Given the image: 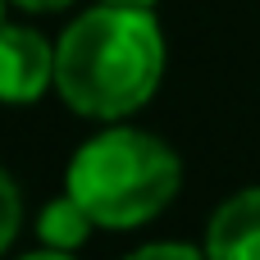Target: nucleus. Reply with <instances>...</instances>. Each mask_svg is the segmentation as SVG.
Segmentation results:
<instances>
[{
  "instance_id": "f257e3e1",
  "label": "nucleus",
  "mask_w": 260,
  "mask_h": 260,
  "mask_svg": "<svg viewBox=\"0 0 260 260\" xmlns=\"http://www.w3.org/2000/svg\"><path fill=\"white\" fill-rule=\"evenodd\" d=\"M165 73V37L151 9L96 5L55 41V91L87 119H123L142 110Z\"/></svg>"
},
{
  "instance_id": "f03ea898",
  "label": "nucleus",
  "mask_w": 260,
  "mask_h": 260,
  "mask_svg": "<svg viewBox=\"0 0 260 260\" xmlns=\"http://www.w3.org/2000/svg\"><path fill=\"white\" fill-rule=\"evenodd\" d=\"M183 183L169 142L142 128H105L69 160L64 192H73L101 229H137L155 219Z\"/></svg>"
},
{
  "instance_id": "7ed1b4c3",
  "label": "nucleus",
  "mask_w": 260,
  "mask_h": 260,
  "mask_svg": "<svg viewBox=\"0 0 260 260\" xmlns=\"http://www.w3.org/2000/svg\"><path fill=\"white\" fill-rule=\"evenodd\" d=\"M46 87H55V46L32 27L0 23V101L27 105Z\"/></svg>"
},
{
  "instance_id": "20e7f679",
  "label": "nucleus",
  "mask_w": 260,
  "mask_h": 260,
  "mask_svg": "<svg viewBox=\"0 0 260 260\" xmlns=\"http://www.w3.org/2000/svg\"><path fill=\"white\" fill-rule=\"evenodd\" d=\"M210 260H260V187L233 192L206 229Z\"/></svg>"
},
{
  "instance_id": "39448f33",
  "label": "nucleus",
  "mask_w": 260,
  "mask_h": 260,
  "mask_svg": "<svg viewBox=\"0 0 260 260\" xmlns=\"http://www.w3.org/2000/svg\"><path fill=\"white\" fill-rule=\"evenodd\" d=\"M91 229H96V219H91V210H87L73 192L46 201L41 215H37V238H41L46 247H55V251H73V247H82Z\"/></svg>"
},
{
  "instance_id": "423d86ee",
  "label": "nucleus",
  "mask_w": 260,
  "mask_h": 260,
  "mask_svg": "<svg viewBox=\"0 0 260 260\" xmlns=\"http://www.w3.org/2000/svg\"><path fill=\"white\" fill-rule=\"evenodd\" d=\"M18 224H23V197H18L14 178L0 169V251L18 238Z\"/></svg>"
},
{
  "instance_id": "0eeeda50",
  "label": "nucleus",
  "mask_w": 260,
  "mask_h": 260,
  "mask_svg": "<svg viewBox=\"0 0 260 260\" xmlns=\"http://www.w3.org/2000/svg\"><path fill=\"white\" fill-rule=\"evenodd\" d=\"M128 260H210V256L197 247H183V242H151V247L133 251Z\"/></svg>"
},
{
  "instance_id": "6e6552de",
  "label": "nucleus",
  "mask_w": 260,
  "mask_h": 260,
  "mask_svg": "<svg viewBox=\"0 0 260 260\" xmlns=\"http://www.w3.org/2000/svg\"><path fill=\"white\" fill-rule=\"evenodd\" d=\"M18 9H37V14H50V9H64V5H73V0H14Z\"/></svg>"
},
{
  "instance_id": "1a4fd4ad",
  "label": "nucleus",
  "mask_w": 260,
  "mask_h": 260,
  "mask_svg": "<svg viewBox=\"0 0 260 260\" xmlns=\"http://www.w3.org/2000/svg\"><path fill=\"white\" fill-rule=\"evenodd\" d=\"M18 260H73L69 251H55V247H46V251H32V256H18Z\"/></svg>"
},
{
  "instance_id": "9d476101",
  "label": "nucleus",
  "mask_w": 260,
  "mask_h": 260,
  "mask_svg": "<svg viewBox=\"0 0 260 260\" xmlns=\"http://www.w3.org/2000/svg\"><path fill=\"white\" fill-rule=\"evenodd\" d=\"M105 5H133V9H151L155 0H105Z\"/></svg>"
}]
</instances>
